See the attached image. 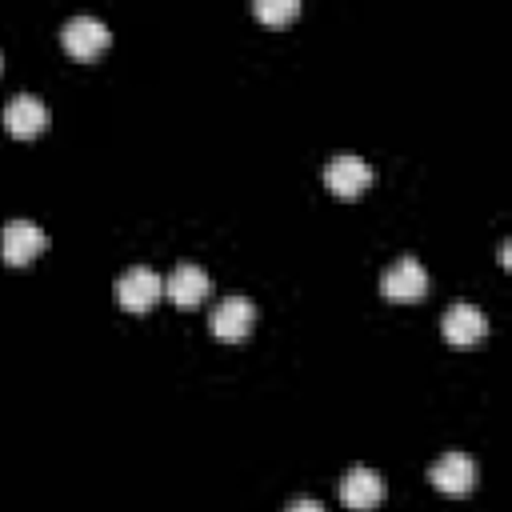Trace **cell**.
<instances>
[{
	"label": "cell",
	"mask_w": 512,
	"mask_h": 512,
	"mask_svg": "<svg viewBox=\"0 0 512 512\" xmlns=\"http://www.w3.org/2000/svg\"><path fill=\"white\" fill-rule=\"evenodd\" d=\"M160 292H164V280L148 264H132L116 276V300L128 312H148L160 300Z\"/></svg>",
	"instance_id": "6da1fadb"
},
{
	"label": "cell",
	"mask_w": 512,
	"mask_h": 512,
	"mask_svg": "<svg viewBox=\"0 0 512 512\" xmlns=\"http://www.w3.org/2000/svg\"><path fill=\"white\" fill-rule=\"evenodd\" d=\"M380 292H384L388 300H420V296L428 292V272H424V264H420L416 256L392 260V264L384 268V276H380Z\"/></svg>",
	"instance_id": "7a4b0ae2"
},
{
	"label": "cell",
	"mask_w": 512,
	"mask_h": 512,
	"mask_svg": "<svg viewBox=\"0 0 512 512\" xmlns=\"http://www.w3.org/2000/svg\"><path fill=\"white\" fill-rule=\"evenodd\" d=\"M324 184L336 192V196H360L368 184H372V164L352 156V152H340L324 164Z\"/></svg>",
	"instance_id": "3957f363"
},
{
	"label": "cell",
	"mask_w": 512,
	"mask_h": 512,
	"mask_svg": "<svg viewBox=\"0 0 512 512\" xmlns=\"http://www.w3.org/2000/svg\"><path fill=\"white\" fill-rule=\"evenodd\" d=\"M44 244H48V236L32 220H8L4 232H0V256H4V264H28L32 256H40Z\"/></svg>",
	"instance_id": "277c9868"
},
{
	"label": "cell",
	"mask_w": 512,
	"mask_h": 512,
	"mask_svg": "<svg viewBox=\"0 0 512 512\" xmlns=\"http://www.w3.org/2000/svg\"><path fill=\"white\" fill-rule=\"evenodd\" d=\"M60 40H64V48H68L72 56L88 60V56H96V52L108 44V24H104L100 16H88V12H80V16L64 20V28H60Z\"/></svg>",
	"instance_id": "5b68a950"
},
{
	"label": "cell",
	"mask_w": 512,
	"mask_h": 512,
	"mask_svg": "<svg viewBox=\"0 0 512 512\" xmlns=\"http://www.w3.org/2000/svg\"><path fill=\"white\" fill-rule=\"evenodd\" d=\"M428 480L440 488V492H448V496H464L468 488H472V480H476V464H472V456L468 452H444V456H436V464L428 468Z\"/></svg>",
	"instance_id": "8992f818"
},
{
	"label": "cell",
	"mask_w": 512,
	"mask_h": 512,
	"mask_svg": "<svg viewBox=\"0 0 512 512\" xmlns=\"http://www.w3.org/2000/svg\"><path fill=\"white\" fill-rule=\"evenodd\" d=\"M252 320H256V308H252L248 296H224L212 308V316H208V324H212V332L220 340H244L248 328H252Z\"/></svg>",
	"instance_id": "52a82bcc"
},
{
	"label": "cell",
	"mask_w": 512,
	"mask_h": 512,
	"mask_svg": "<svg viewBox=\"0 0 512 512\" xmlns=\"http://www.w3.org/2000/svg\"><path fill=\"white\" fill-rule=\"evenodd\" d=\"M440 332H444V340L448 344H476L484 332H488V316L476 308V304H452V308H444V316H440Z\"/></svg>",
	"instance_id": "ba28073f"
},
{
	"label": "cell",
	"mask_w": 512,
	"mask_h": 512,
	"mask_svg": "<svg viewBox=\"0 0 512 512\" xmlns=\"http://www.w3.org/2000/svg\"><path fill=\"white\" fill-rule=\"evenodd\" d=\"M340 500L348 504V508H376L380 500H384V480H380V472L376 468H368V464H356V468H348L344 472V480H340Z\"/></svg>",
	"instance_id": "9c48e42d"
},
{
	"label": "cell",
	"mask_w": 512,
	"mask_h": 512,
	"mask_svg": "<svg viewBox=\"0 0 512 512\" xmlns=\"http://www.w3.org/2000/svg\"><path fill=\"white\" fill-rule=\"evenodd\" d=\"M48 124V104L32 92H16L8 104H4V128L12 136H36L40 128Z\"/></svg>",
	"instance_id": "30bf717a"
},
{
	"label": "cell",
	"mask_w": 512,
	"mask_h": 512,
	"mask_svg": "<svg viewBox=\"0 0 512 512\" xmlns=\"http://www.w3.org/2000/svg\"><path fill=\"white\" fill-rule=\"evenodd\" d=\"M208 288H212V280H208V272H204L200 264H176V268L168 272V280H164V292H168L172 304H180V308L200 304V300L208 296Z\"/></svg>",
	"instance_id": "8fae6325"
},
{
	"label": "cell",
	"mask_w": 512,
	"mask_h": 512,
	"mask_svg": "<svg viewBox=\"0 0 512 512\" xmlns=\"http://www.w3.org/2000/svg\"><path fill=\"white\" fill-rule=\"evenodd\" d=\"M252 8H256V16H260V20L276 24V20H288V16H296V12H300V0H256Z\"/></svg>",
	"instance_id": "7c38bea8"
},
{
	"label": "cell",
	"mask_w": 512,
	"mask_h": 512,
	"mask_svg": "<svg viewBox=\"0 0 512 512\" xmlns=\"http://www.w3.org/2000/svg\"><path fill=\"white\" fill-rule=\"evenodd\" d=\"M284 512H324V504H320V500H312V496H300V500H292Z\"/></svg>",
	"instance_id": "4fadbf2b"
}]
</instances>
